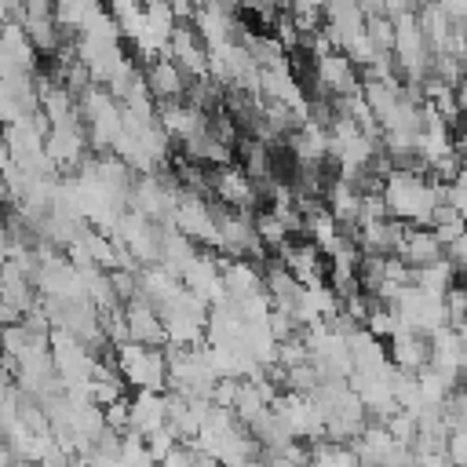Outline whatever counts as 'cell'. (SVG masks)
<instances>
[{
    "label": "cell",
    "mask_w": 467,
    "mask_h": 467,
    "mask_svg": "<svg viewBox=\"0 0 467 467\" xmlns=\"http://www.w3.org/2000/svg\"><path fill=\"white\" fill-rule=\"evenodd\" d=\"M383 204L387 215L405 226H427L434 208L441 204V179H427L416 168H394L383 175Z\"/></svg>",
    "instance_id": "6da1fadb"
},
{
    "label": "cell",
    "mask_w": 467,
    "mask_h": 467,
    "mask_svg": "<svg viewBox=\"0 0 467 467\" xmlns=\"http://www.w3.org/2000/svg\"><path fill=\"white\" fill-rule=\"evenodd\" d=\"M113 365L124 376V383H131L135 390H164L168 387V354L161 347H146L135 339L117 343Z\"/></svg>",
    "instance_id": "7a4b0ae2"
},
{
    "label": "cell",
    "mask_w": 467,
    "mask_h": 467,
    "mask_svg": "<svg viewBox=\"0 0 467 467\" xmlns=\"http://www.w3.org/2000/svg\"><path fill=\"white\" fill-rule=\"evenodd\" d=\"M208 193L226 204V208H237V212H255L259 201H263V190L259 182L241 168V164H215L208 171Z\"/></svg>",
    "instance_id": "3957f363"
},
{
    "label": "cell",
    "mask_w": 467,
    "mask_h": 467,
    "mask_svg": "<svg viewBox=\"0 0 467 467\" xmlns=\"http://www.w3.org/2000/svg\"><path fill=\"white\" fill-rule=\"evenodd\" d=\"M310 73H314L317 91L328 95V99L361 91L358 62H354L347 51H339V47H332V51H325V55H314V58H310Z\"/></svg>",
    "instance_id": "277c9868"
},
{
    "label": "cell",
    "mask_w": 467,
    "mask_h": 467,
    "mask_svg": "<svg viewBox=\"0 0 467 467\" xmlns=\"http://www.w3.org/2000/svg\"><path fill=\"white\" fill-rule=\"evenodd\" d=\"M88 128L84 120H62V124H51L47 131V161L55 164V171H69V168H80L88 161Z\"/></svg>",
    "instance_id": "5b68a950"
},
{
    "label": "cell",
    "mask_w": 467,
    "mask_h": 467,
    "mask_svg": "<svg viewBox=\"0 0 467 467\" xmlns=\"http://www.w3.org/2000/svg\"><path fill=\"white\" fill-rule=\"evenodd\" d=\"M179 281H182L197 299H204L208 306L219 303V299H226V292H223V259H219V252H215V255H212V252H197V255L186 263V270L179 274Z\"/></svg>",
    "instance_id": "8992f818"
},
{
    "label": "cell",
    "mask_w": 467,
    "mask_h": 467,
    "mask_svg": "<svg viewBox=\"0 0 467 467\" xmlns=\"http://www.w3.org/2000/svg\"><path fill=\"white\" fill-rule=\"evenodd\" d=\"M277 259L292 270V277L296 281H303V285H317V281H328V255L306 237V241H288L281 252H277Z\"/></svg>",
    "instance_id": "52a82bcc"
},
{
    "label": "cell",
    "mask_w": 467,
    "mask_h": 467,
    "mask_svg": "<svg viewBox=\"0 0 467 467\" xmlns=\"http://www.w3.org/2000/svg\"><path fill=\"white\" fill-rule=\"evenodd\" d=\"M124 317H128V339L146 343V347H164V343H168L164 317H161V310H157L142 292L124 303Z\"/></svg>",
    "instance_id": "ba28073f"
},
{
    "label": "cell",
    "mask_w": 467,
    "mask_h": 467,
    "mask_svg": "<svg viewBox=\"0 0 467 467\" xmlns=\"http://www.w3.org/2000/svg\"><path fill=\"white\" fill-rule=\"evenodd\" d=\"M142 73H146V88H150V95H153L157 102L186 99V91H190V77H186V69H182L171 55H157V58H150Z\"/></svg>",
    "instance_id": "9c48e42d"
},
{
    "label": "cell",
    "mask_w": 467,
    "mask_h": 467,
    "mask_svg": "<svg viewBox=\"0 0 467 467\" xmlns=\"http://www.w3.org/2000/svg\"><path fill=\"white\" fill-rule=\"evenodd\" d=\"M168 55L186 69L190 80L208 77V47H204V40L197 36V29H193L190 22H179V26H175L171 44H168Z\"/></svg>",
    "instance_id": "30bf717a"
},
{
    "label": "cell",
    "mask_w": 467,
    "mask_h": 467,
    "mask_svg": "<svg viewBox=\"0 0 467 467\" xmlns=\"http://www.w3.org/2000/svg\"><path fill=\"white\" fill-rule=\"evenodd\" d=\"M157 120H161V128H164L171 139H179V142H186V139H193L201 128H208V113L197 109L190 99L157 102Z\"/></svg>",
    "instance_id": "8fae6325"
},
{
    "label": "cell",
    "mask_w": 467,
    "mask_h": 467,
    "mask_svg": "<svg viewBox=\"0 0 467 467\" xmlns=\"http://www.w3.org/2000/svg\"><path fill=\"white\" fill-rule=\"evenodd\" d=\"M401 234H405V223H398V219H390V215L354 226V241H358V248H361L365 255H398Z\"/></svg>",
    "instance_id": "7c38bea8"
},
{
    "label": "cell",
    "mask_w": 467,
    "mask_h": 467,
    "mask_svg": "<svg viewBox=\"0 0 467 467\" xmlns=\"http://www.w3.org/2000/svg\"><path fill=\"white\" fill-rule=\"evenodd\" d=\"M387 358L401 372H420L431 365V336H423L416 328H401L398 336L387 339Z\"/></svg>",
    "instance_id": "4fadbf2b"
},
{
    "label": "cell",
    "mask_w": 467,
    "mask_h": 467,
    "mask_svg": "<svg viewBox=\"0 0 467 467\" xmlns=\"http://www.w3.org/2000/svg\"><path fill=\"white\" fill-rule=\"evenodd\" d=\"M164 423H168V394L164 390H135L131 409H128V431L146 438Z\"/></svg>",
    "instance_id": "5bb4252c"
},
{
    "label": "cell",
    "mask_w": 467,
    "mask_h": 467,
    "mask_svg": "<svg viewBox=\"0 0 467 467\" xmlns=\"http://www.w3.org/2000/svg\"><path fill=\"white\" fill-rule=\"evenodd\" d=\"M288 153L296 164H328V128L317 120H303L288 135Z\"/></svg>",
    "instance_id": "9a60e30c"
},
{
    "label": "cell",
    "mask_w": 467,
    "mask_h": 467,
    "mask_svg": "<svg viewBox=\"0 0 467 467\" xmlns=\"http://www.w3.org/2000/svg\"><path fill=\"white\" fill-rule=\"evenodd\" d=\"M223 259V292L230 299H248V296H259L266 292V281H263V266L252 263V259Z\"/></svg>",
    "instance_id": "2e32d148"
},
{
    "label": "cell",
    "mask_w": 467,
    "mask_h": 467,
    "mask_svg": "<svg viewBox=\"0 0 467 467\" xmlns=\"http://www.w3.org/2000/svg\"><path fill=\"white\" fill-rule=\"evenodd\" d=\"M361 201H365V193L350 182V179H343V175H336V179H328V186H325V208L354 234V226L361 223Z\"/></svg>",
    "instance_id": "e0dca14e"
},
{
    "label": "cell",
    "mask_w": 467,
    "mask_h": 467,
    "mask_svg": "<svg viewBox=\"0 0 467 467\" xmlns=\"http://www.w3.org/2000/svg\"><path fill=\"white\" fill-rule=\"evenodd\" d=\"M398 255L416 270V266L438 263V259L445 255V244L438 241V234H434L431 226H405L401 244H398Z\"/></svg>",
    "instance_id": "ac0fdd59"
},
{
    "label": "cell",
    "mask_w": 467,
    "mask_h": 467,
    "mask_svg": "<svg viewBox=\"0 0 467 467\" xmlns=\"http://www.w3.org/2000/svg\"><path fill=\"white\" fill-rule=\"evenodd\" d=\"M412 285L434 292V296H445L452 285H456V263L449 255H441L438 263H427V266H416L412 270Z\"/></svg>",
    "instance_id": "d6986e66"
},
{
    "label": "cell",
    "mask_w": 467,
    "mask_h": 467,
    "mask_svg": "<svg viewBox=\"0 0 467 467\" xmlns=\"http://www.w3.org/2000/svg\"><path fill=\"white\" fill-rule=\"evenodd\" d=\"M255 234H259V241H263V248L266 252H281L296 234L288 230V223L277 215V212H270V208H255Z\"/></svg>",
    "instance_id": "ffe728a7"
},
{
    "label": "cell",
    "mask_w": 467,
    "mask_h": 467,
    "mask_svg": "<svg viewBox=\"0 0 467 467\" xmlns=\"http://www.w3.org/2000/svg\"><path fill=\"white\" fill-rule=\"evenodd\" d=\"M441 420H445L449 431H463L467 427V387L463 383L452 387L449 398L441 401Z\"/></svg>",
    "instance_id": "44dd1931"
},
{
    "label": "cell",
    "mask_w": 467,
    "mask_h": 467,
    "mask_svg": "<svg viewBox=\"0 0 467 467\" xmlns=\"http://www.w3.org/2000/svg\"><path fill=\"white\" fill-rule=\"evenodd\" d=\"M445 310H449V325H467V285L456 281L449 292H445Z\"/></svg>",
    "instance_id": "7402d4cb"
},
{
    "label": "cell",
    "mask_w": 467,
    "mask_h": 467,
    "mask_svg": "<svg viewBox=\"0 0 467 467\" xmlns=\"http://www.w3.org/2000/svg\"><path fill=\"white\" fill-rule=\"evenodd\" d=\"M456 102H460V109L467 113V69H463V77L456 80Z\"/></svg>",
    "instance_id": "603a6c76"
},
{
    "label": "cell",
    "mask_w": 467,
    "mask_h": 467,
    "mask_svg": "<svg viewBox=\"0 0 467 467\" xmlns=\"http://www.w3.org/2000/svg\"><path fill=\"white\" fill-rule=\"evenodd\" d=\"M463 139H467V120H463Z\"/></svg>",
    "instance_id": "cb8c5ba5"
}]
</instances>
